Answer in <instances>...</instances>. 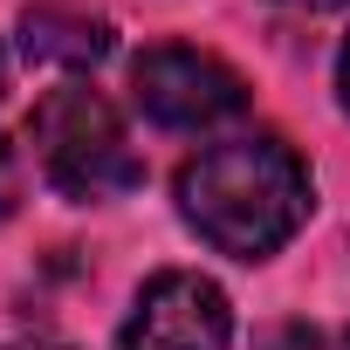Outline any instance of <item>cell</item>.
Returning <instances> with one entry per match:
<instances>
[{
  "label": "cell",
  "instance_id": "7",
  "mask_svg": "<svg viewBox=\"0 0 350 350\" xmlns=\"http://www.w3.org/2000/svg\"><path fill=\"white\" fill-rule=\"evenodd\" d=\"M336 96H343V110H350V35H343V55H336Z\"/></svg>",
  "mask_w": 350,
  "mask_h": 350
},
{
  "label": "cell",
  "instance_id": "1",
  "mask_svg": "<svg viewBox=\"0 0 350 350\" xmlns=\"http://www.w3.org/2000/svg\"><path fill=\"white\" fill-rule=\"evenodd\" d=\"M309 206H316L309 165L275 131L220 137V144H206V151H193L179 165L186 227L213 254H234V261H268L275 247H288L302 234Z\"/></svg>",
  "mask_w": 350,
  "mask_h": 350
},
{
  "label": "cell",
  "instance_id": "9",
  "mask_svg": "<svg viewBox=\"0 0 350 350\" xmlns=\"http://www.w3.org/2000/svg\"><path fill=\"white\" fill-rule=\"evenodd\" d=\"M8 350H69V343H8Z\"/></svg>",
  "mask_w": 350,
  "mask_h": 350
},
{
  "label": "cell",
  "instance_id": "11",
  "mask_svg": "<svg viewBox=\"0 0 350 350\" xmlns=\"http://www.w3.org/2000/svg\"><path fill=\"white\" fill-rule=\"evenodd\" d=\"M0 90H8V55H0Z\"/></svg>",
  "mask_w": 350,
  "mask_h": 350
},
{
  "label": "cell",
  "instance_id": "5",
  "mask_svg": "<svg viewBox=\"0 0 350 350\" xmlns=\"http://www.w3.org/2000/svg\"><path fill=\"white\" fill-rule=\"evenodd\" d=\"M21 49H28V62L62 69L76 83L83 69H96L110 55V28L96 14H83V8H55V0H42V8L21 14Z\"/></svg>",
  "mask_w": 350,
  "mask_h": 350
},
{
  "label": "cell",
  "instance_id": "4",
  "mask_svg": "<svg viewBox=\"0 0 350 350\" xmlns=\"http://www.w3.org/2000/svg\"><path fill=\"white\" fill-rule=\"evenodd\" d=\"M234 343V309L227 288L200 268H165L137 288L117 350H227Z\"/></svg>",
  "mask_w": 350,
  "mask_h": 350
},
{
  "label": "cell",
  "instance_id": "8",
  "mask_svg": "<svg viewBox=\"0 0 350 350\" xmlns=\"http://www.w3.org/2000/svg\"><path fill=\"white\" fill-rule=\"evenodd\" d=\"M282 8H302V14H329V8H343V0H282Z\"/></svg>",
  "mask_w": 350,
  "mask_h": 350
},
{
  "label": "cell",
  "instance_id": "2",
  "mask_svg": "<svg viewBox=\"0 0 350 350\" xmlns=\"http://www.w3.org/2000/svg\"><path fill=\"white\" fill-rule=\"evenodd\" d=\"M35 165H42V179L76 200V206H96V200H117L144 179V165L124 137V117L110 110L103 90L90 83H62L35 103Z\"/></svg>",
  "mask_w": 350,
  "mask_h": 350
},
{
  "label": "cell",
  "instance_id": "3",
  "mask_svg": "<svg viewBox=\"0 0 350 350\" xmlns=\"http://www.w3.org/2000/svg\"><path fill=\"white\" fill-rule=\"evenodd\" d=\"M131 96L158 131H213V124H234L247 110L241 69H227L220 55H206L193 42L144 49L137 69H131Z\"/></svg>",
  "mask_w": 350,
  "mask_h": 350
},
{
  "label": "cell",
  "instance_id": "10",
  "mask_svg": "<svg viewBox=\"0 0 350 350\" xmlns=\"http://www.w3.org/2000/svg\"><path fill=\"white\" fill-rule=\"evenodd\" d=\"M329 350H350V329H343V336H336V343H329Z\"/></svg>",
  "mask_w": 350,
  "mask_h": 350
},
{
  "label": "cell",
  "instance_id": "6",
  "mask_svg": "<svg viewBox=\"0 0 350 350\" xmlns=\"http://www.w3.org/2000/svg\"><path fill=\"white\" fill-rule=\"evenodd\" d=\"M14 200H21V165H14V144L0 137V220L14 213Z\"/></svg>",
  "mask_w": 350,
  "mask_h": 350
}]
</instances>
